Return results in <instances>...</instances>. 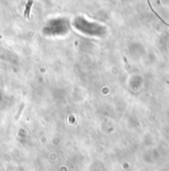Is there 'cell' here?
<instances>
[{
	"instance_id": "6da1fadb",
	"label": "cell",
	"mask_w": 169,
	"mask_h": 171,
	"mask_svg": "<svg viewBox=\"0 0 169 171\" xmlns=\"http://www.w3.org/2000/svg\"><path fill=\"white\" fill-rule=\"evenodd\" d=\"M32 5H33V0H28V2H27V4H26V8H25V11H24V16L26 18H29Z\"/></svg>"
}]
</instances>
